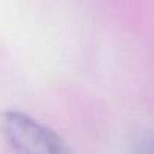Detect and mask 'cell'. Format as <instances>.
<instances>
[{
  "label": "cell",
  "instance_id": "obj_1",
  "mask_svg": "<svg viewBox=\"0 0 154 154\" xmlns=\"http://www.w3.org/2000/svg\"><path fill=\"white\" fill-rule=\"evenodd\" d=\"M2 131L15 154H74L62 136L20 110L2 115Z\"/></svg>",
  "mask_w": 154,
  "mask_h": 154
},
{
  "label": "cell",
  "instance_id": "obj_2",
  "mask_svg": "<svg viewBox=\"0 0 154 154\" xmlns=\"http://www.w3.org/2000/svg\"><path fill=\"white\" fill-rule=\"evenodd\" d=\"M134 154H154V133L142 137L134 146Z\"/></svg>",
  "mask_w": 154,
  "mask_h": 154
}]
</instances>
